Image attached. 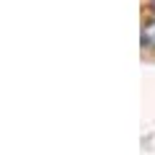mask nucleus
<instances>
[{"label":"nucleus","instance_id":"f257e3e1","mask_svg":"<svg viewBox=\"0 0 155 155\" xmlns=\"http://www.w3.org/2000/svg\"><path fill=\"white\" fill-rule=\"evenodd\" d=\"M142 47H155V21L142 26Z\"/></svg>","mask_w":155,"mask_h":155},{"label":"nucleus","instance_id":"f03ea898","mask_svg":"<svg viewBox=\"0 0 155 155\" xmlns=\"http://www.w3.org/2000/svg\"><path fill=\"white\" fill-rule=\"evenodd\" d=\"M150 13L155 16V0H150Z\"/></svg>","mask_w":155,"mask_h":155}]
</instances>
